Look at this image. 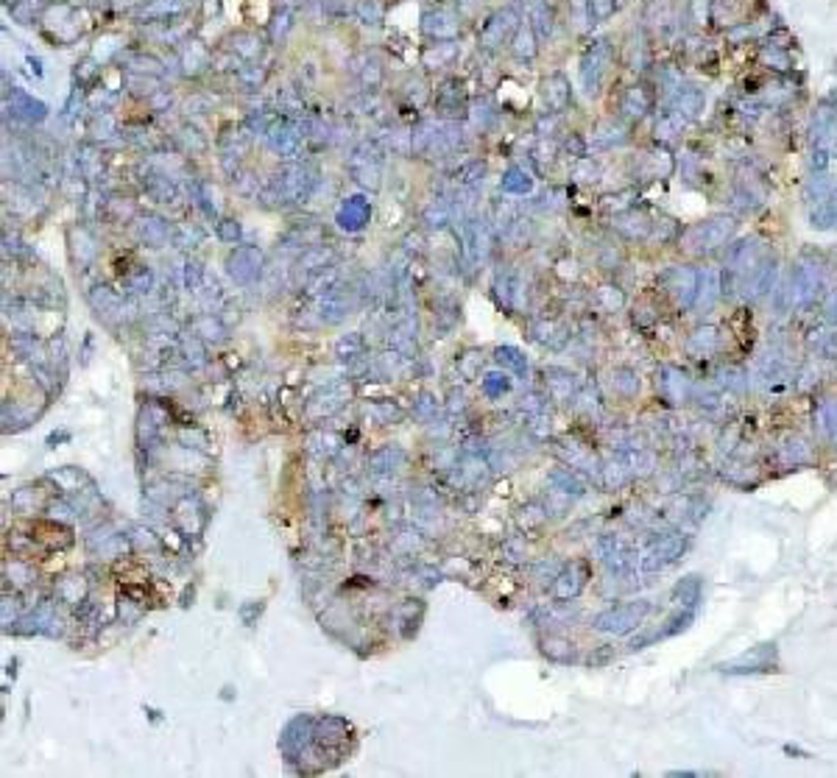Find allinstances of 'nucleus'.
<instances>
[{
	"instance_id": "nucleus-1",
	"label": "nucleus",
	"mask_w": 837,
	"mask_h": 778,
	"mask_svg": "<svg viewBox=\"0 0 837 778\" xmlns=\"http://www.w3.org/2000/svg\"><path fill=\"white\" fill-rule=\"evenodd\" d=\"M779 659H776V644H759L754 647L751 653H743L737 656L734 661H726V664H718L720 672H767L770 667H776Z\"/></svg>"
},
{
	"instance_id": "nucleus-2",
	"label": "nucleus",
	"mask_w": 837,
	"mask_h": 778,
	"mask_svg": "<svg viewBox=\"0 0 837 778\" xmlns=\"http://www.w3.org/2000/svg\"><path fill=\"white\" fill-rule=\"evenodd\" d=\"M687 549V539L684 536H675V539H667V541H662L654 553H651V561H648V569H659V567H667V564H672L675 558H679L682 553Z\"/></svg>"
},
{
	"instance_id": "nucleus-3",
	"label": "nucleus",
	"mask_w": 837,
	"mask_h": 778,
	"mask_svg": "<svg viewBox=\"0 0 837 778\" xmlns=\"http://www.w3.org/2000/svg\"><path fill=\"white\" fill-rule=\"evenodd\" d=\"M667 374H670V380H662V394H664V399H670L672 405L675 402H687V397H690V380H687V374L684 371H675V369H667Z\"/></svg>"
},
{
	"instance_id": "nucleus-4",
	"label": "nucleus",
	"mask_w": 837,
	"mask_h": 778,
	"mask_svg": "<svg viewBox=\"0 0 837 778\" xmlns=\"http://www.w3.org/2000/svg\"><path fill=\"white\" fill-rule=\"evenodd\" d=\"M692 343H698V346H701V352H698V354H710V352H715V346H718V338H715V333H710V330H706V333H698V335H695V338L690 341V346H692Z\"/></svg>"
}]
</instances>
